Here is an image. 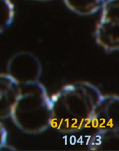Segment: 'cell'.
<instances>
[{
  "label": "cell",
  "mask_w": 119,
  "mask_h": 151,
  "mask_svg": "<svg viewBox=\"0 0 119 151\" xmlns=\"http://www.w3.org/2000/svg\"><path fill=\"white\" fill-rule=\"evenodd\" d=\"M101 96L99 89L87 81L65 85L50 97L51 127L62 133L82 130L90 124Z\"/></svg>",
  "instance_id": "6da1fadb"
},
{
  "label": "cell",
  "mask_w": 119,
  "mask_h": 151,
  "mask_svg": "<svg viewBox=\"0 0 119 151\" xmlns=\"http://www.w3.org/2000/svg\"><path fill=\"white\" fill-rule=\"evenodd\" d=\"M10 117L20 130L27 134H38L51 127L50 97L39 81L21 85Z\"/></svg>",
  "instance_id": "7a4b0ae2"
},
{
  "label": "cell",
  "mask_w": 119,
  "mask_h": 151,
  "mask_svg": "<svg viewBox=\"0 0 119 151\" xmlns=\"http://www.w3.org/2000/svg\"><path fill=\"white\" fill-rule=\"evenodd\" d=\"M95 31L97 43L105 51L119 48V0H105Z\"/></svg>",
  "instance_id": "3957f363"
},
{
  "label": "cell",
  "mask_w": 119,
  "mask_h": 151,
  "mask_svg": "<svg viewBox=\"0 0 119 151\" xmlns=\"http://www.w3.org/2000/svg\"><path fill=\"white\" fill-rule=\"evenodd\" d=\"M7 73L20 85L38 81L42 67L39 60L30 52L21 51L12 55L8 62Z\"/></svg>",
  "instance_id": "277c9868"
},
{
  "label": "cell",
  "mask_w": 119,
  "mask_h": 151,
  "mask_svg": "<svg viewBox=\"0 0 119 151\" xmlns=\"http://www.w3.org/2000/svg\"><path fill=\"white\" fill-rule=\"evenodd\" d=\"M90 124L96 130L119 128V97L117 95L102 94Z\"/></svg>",
  "instance_id": "5b68a950"
},
{
  "label": "cell",
  "mask_w": 119,
  "mask_h": 151,
  "mask_svg": "<svg viewBox=\"0 0 119 151\" xmlns=\"http://www.w3.org/2000/svg\"><path fill=\"white\" fill-rule=\"evenodd\" d=\"M21 85L8 73H0V120L11 116Z\"/></svg>",
  "instance_id": "8992f818"
},
{
  "label": "cell",
  "mask_w": 119,
  "mask_h": 151,
  "mask_svg": "<svg viewBox=\"0 0 119 151\" xmlns=\"http://www.w3.org/2000/svg\"><path fill=\"white\" fill-rule=\"evenodd\" d=\"M91 150H119V128L97 130L88 142Z\"/></svg>",
  "instance_id": "52a82bcc"
},
{
  "label": "cell",
  "mask_w": 119,
  "mask_h": 151,
  "mask_svg": "<svg viewBox=\"0 0 119 151\" xmlns=\"http://www.w3.org/2000/svg\"><path fill=\"white\" fill-rule=\"evenodd\" d=\"M72 12L82 16L92 15L101 9L105 0H63Z\"/></svg>",
  "instance_id": "ba28073f"
},
{
  "label": "cell",
  "mask_w": 119,
  "mask_h": 151,
  "mask_svg": "<svg viewBox=\"0 0 119 151\" xmlns=\"http://www.w3.org/2000/svg\"><path fill=\"white\" fill-rule=\"evenodd\" d=\"M15 15L14 5L11 0H0V34L12 24Z\"/></svg>",
  "instance_id": "9c48e42d"
},
{
  "label": "cell",
  "mask_w": 119,
  "mask_h": 151,
  "mask_svg": "<svg viewBox=\"0 0 119 151\" xmlns=\"http://www.w3.org/2000/svg\"><path fill=\"white\" fill-rule=\"evenodd\" d=\"M7 137V130L4 124L0 122V150L8 149Z\"/></svg>",
  "instance_id": "30bf717a"
},
{
  "label": "cell",
  "mask_w": 119,
  "mask_h": 151,
  "mask_svg": "<svg viewBox=\"0 0 119 151\" xmlns=\"http://www.w3.org/2000/svg\"><path fill=\"white\" fill-rule=\"evenodd\" d=\"M34 1H49V0H34Z\"/></svg>",
  "instance_id": "8fae6325"
}]
</instances>
